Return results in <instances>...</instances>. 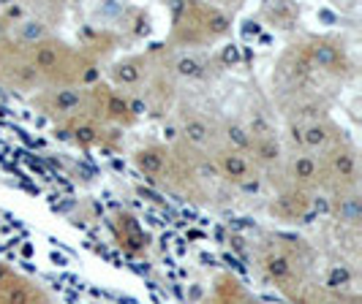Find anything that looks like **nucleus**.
<instances>
[{
  "mask_svg": "<svg viewBox=\"0 0 362 304\" xmlns=\"http://www.w3.org/2000/svg\"><path fill=\"white\" fill-rule=\"evenodd\" d=\"M210 163H213V171H216V177L221 179V185H223L226 190H237V193L256 196V193H262V190L267 188L262 171L256 169L254 161H251L245 152L226 150V147H216L213 155H210Z\"/></svg>",
  "mask_w": 362,
  "mask_h": 304,
  "instance_id": "obj_9",
  "label": "nucleus"
},
{
  "mask_svg": "<svg viewBox=\"0 0 362 304\" xmlns=\"http://www.w3.org/2000/svg\"><path fill=\"white\" fill-rule=\"evenodd\" d=\"M319 169H322V198L360 190V150L351 139H346L338 147L327 150L325 155H319Z\"/></svg>",
  "mask_w": 362,
  "mask_h": 304,
  "instance_id": "obj_8",
  "label": "nucleus"
},
{
  "mask_svg": "<svg viewBox=\"0 0 362 304\" xmlns=\"http://www.w3.org/2000/svg\"><path fill=\"white\" fill-rule=\"evenodd\" d=\"M259 277L286 304H329L332 293L319 277V250L308 239L284 231H262L251 245Z\"/></svg>",
  "mask_w": 362,
  "mask_h": 304,
  "instance_id": "obj_1",
  "label": "nucleus"
},
{
  "mask_svg": "<svg viewBox=\"0 0 362 304\" xmlns=\"http://www.w3.org/2000/svg\"><path fill=\"white\" fill-rule=\"evenodd\" d=\"M28 63L33 66L38 85L44 87H90L101 79V60L93 57L82 44L76 47L60 36L25 47Z\"/></svg>",
  "mask_w": 362,
  "mask_h": 304,
  "instance_id": "obj_3",
  "label": "nucleus"
},
{
  "mask_svg": "<svg viewBox=\"0 0 362 304\" xmlns=\"http://www.w3.org/2000/svg\"><path fill=\"white\" fill-rule=\"evenodd\" d=\"M30 107L57 130L79 120H93L90 87H44L30 95Z\"/></svg>",
  "mask_w": 362,
  "mask_h": 304,
  "instance_id": "obj_7",
  "label": "nucleus"
},
{
  "mask_svg": "<svg viewBox=\"0 0 362 304\" xmlns=\"http://www.w3.org/2000/svg\"><path fill=\"white\" fill-rule=\"evenodd\" d=\"M325 201H327L329 226H338V229H360V220H362L360 190L338 193V196H327Z\"/></svg>",
  "mask_w": 362,
  "mask_h": 304,
  "instance_id": "obj_19",
  "label": "nucleus"
},
{
  "mask_svg": "<svg viewBox=\"0 0 362 304\" xmlns=\"http://www.w3.org/2000/svg\"><path fill=\"white\" fill-rule=\"evenodd\" d=\"M275 185H291L300 190H308L322 196V169H319V158L308 155V152H294V150H284V163L281 171L272 182Z\"/></svg>",
  "mask_w": 362,
  "mask_h": 304,
  "instance_id": "obj_13",
  "label": "nucleus"
},
{
  "mask_svg": "<svg viewBox=\"0 0 362 304\" xmlns=\"http://www.w3.org/2000/svg\"><path fill=\"white\" fill-rule=\"evenodd\" d=\"M11 272H14V269L8 267V264H6V261H0V283H3V280H6V277H8V274H11Z\"/></svg>",
  "mask_w": 362,
  "mask_h": 304,
  "instance_id": "obj_20",
  "label": "nucleus"
},
{
  "mask_svg": "<svg viewBox=\"0 0 362 304\" xmlns=\"http://www.w3.org/2000/svg\"><path fill=\"white\" fill-rule=\"evenodd\" d=\"M172 71L182 85H202L221 71V60L213 52H172Z\"/></svg>",
  "mask_w": 362,
  "mask_h": 304,
  "instance_id": "obj_15",
  "label": "nucleus"
},
{
  "mask_svg": "<svg viewBox=\"0 0 362 304\" xmlns=\"http://www.w3.org/2000/svg\"><path fill=\"white\" fill-rule=\"evenodd\" d=\"M109 229L112 236L117 242V248L131 255V258H142L150 250V233L142 229V223L136 220V215H131L128 209H117L109 217Z\"/></svg>",
  "mask_w": 362,
  "mask_h": 304,
  "instance_id": "obj_14",
  "label": "nucleus"
},
{
  "mask_svg": "<svg viewBox=\"0 0 362 304\" xmlns=\"http://www.w3.org/2000/svg\"><path fill=\"white\" fill-rule=\"evenodd\" d=\"M346 139H349L346 128L338 120H332V114L305 117V120H284V136H281L284 150L308 152L316 158Z\"/></svg>",
  "mask_w": 362,
  "mask_h": 304,
  "instance_id": "obj_6",
  "label": "nucleus"
},
{
  "mask_svg": "<svg viewBox=\"0 0 362 304\" xmlns=\"http://www.w3.org/2000/svg\"><path fill=\"white\" fill-rule=\"evenodd\" d=\"M90 111L95 123L115 128V130H128V128H134L139 123V114H136L134 104L123 92L109 87L104 79L90 85Z\"/></svg>",
  "mask_w": 362,
  "mask_h": 304,
  "instance_id": "obj_10",
  "label": "nucleus"
},
{
  "mask_svg": "<svg viewBox=\"0 0 362 304\" xmlns=\"http://www.w3.org/2000/svg\"><path fill=\"white\" fill-rule=\"evenodd\" d=\"M319 198L316 193L291 188V185H275L270 188L267 198V215L278 223H308L319 212Z\"/></svg>",
  "mask_w": 362,
  "mask_h": 304,
  "instance_id": "obj_11",
  "label": "nucleus"
},
{
  "mask_svg": "<svg viewBox=\"0 0 362 304\" xmlns=\"http://www.w3.org/2000/svg\"><path fill=\"white\" fill-rule=\"evenodd\" d=\"M294 41L303 49V54L308 57L310 66L319 73H325L327 79H332L335 85L344 87L346 82L354 79L357 66H354V57H351L341 36H335V33H305V36H297Z\"/></svg>",
  "mask_w": 362,
  "mask_h": 304,
  "instance_id": "obj_5",
  "label": "nucleus"
},
{
  "mask_svg": "<svg viewBox=\"0 0 362 304\" xmlns=\"http://www.w3.org/2000/svg\"><path fill=\"white\" fill-rule=\"evenodd\" d=\"M338 90L341 85L310 66L297 41H289L272 66V98L284 120L329 114Z\"/></svg>",
  "mask_w": 362,
  "mask_h": 304,
  "instance_id": "obj_2",
  "label": "nucleus"
},
{
  "mask_svg": "<svg viewBox=\"0 0 362 304\" xmlns=\"http://www.w3.org/2000/svg\"><path fill=\"white\" fill-rule=\"evenodd\" d=\"M210 304H264L235 272H216L210 283Z\"/></svg>",
  "mask_w": 362,
  "mask_h": 304,
  "instance_id": "obj_16",
  "label": "nucleus"
},
{
  "mask_svg": "<svg viewBox=\"0 0 362 304\" xmlns=\"http://www.w3.org/2000/svg\"><path fill=\"white\" fill-rule=\"evenodd\" d=\"M69 142H74L79 150H109L115 147V139H117V130L115 128H107L95 120H79L74 126L63 128L60 130Z\"/></svg>",
  "mask_w": 362,
  "mask_h": 304,
  "instance_id": "obj_17",
  "label": "nucleus"
},
{
  "mask_svg": "<svg viewBox=\"0 0 362 304\" xmlns=\"http://www.w3.org/2000/svg\"><path fill=\"white\" fill-rule=\"evenodd\" d=\"M0 304H52V299L36 280H30L19 272H11L0 283Z\"/></svg>",
  "mask_w": 362,
  "mask_h": 304,
  "instance_id": "obj_18",
  "label": "nucleus"
},
{
  "mask_svg": "<svg viewBox=\"0 0 362 304\" xmlns=\"http://www.w3.org/2000/svg\"><path fill=\"white\" fill-rule=\"evenodd\" d=\"M156 60V47L142 49V52H131L126 57H117L107 66V82L109 87H115L117 92H123L128 101L136 98V92L145 85L147 73L153 68Z\"/></svg>",
  "mask_w": 362,
  "mask_h": 304,
  "instance_id": "obj_12",
  "label": "nucleus"
},
{
  "mask_svg": "<svg viewBox=\"0 0 362 304\" xmlns=\"http://www.w3.org/2000/svg\"><path fill=\"white\" fill-rule=\"evenodd\" d=\"M235 30V11L218 3H180L163 47L172 52H210Z\"/></svg>",
  "mask_w": 362,
  "mask_h": 304,
  "instance_id": "obj_4",
  "label": "nucleus"
}]
</instances>
